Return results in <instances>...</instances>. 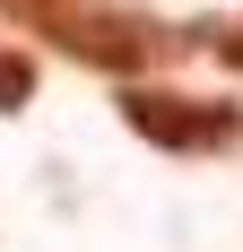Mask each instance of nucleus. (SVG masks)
Segmentation results:
<instances>
[{
	"label": "nucleus",
	"instance_id": "obj_1",
	"mask_svg": "<svg viewBox=\"0 0 243 252\" xmlns=\"http://www.w3.org/2000/svg\"><path fill=\"white\" fill-rule=\"evenodd\" d=\"M18 26L44 35L61 61L104 70V78H148V70L174 52V35H165L156 18L113 9V0H18Z\"/></svg>",
	"mask_w": 243,
	"mask_h": 252
},
{
	"label": "nucleus",
	"instance_id": "obj_2",
	"mask_svg": "<svg viewBox=\"0 0 243 252\" xmlns=\"http://www.w3.org/2000/svg\"><path fill=\"white\" fill-rule=\"evenodd\" d=\"M122 122L139 130L148 148H165V157H226V148H243V104L148 87V78H122Z\"/></svg>",
	"mask_w": 243,
	"mask_h": 252
},
{
	"label": "nucleus",
	"instance_id": "obj_3",
	"mask_svg": "<svg viewBox=\"0 0 243 252\" xmlns=\"http://www.w3.org/2000/svg\"><path fill=\"white\" fill-rule=\"evenodd\" d=\"M35 52L26 44H9V35H0V113H26V104H35Z\"/></svg>",
	"mask_w": 243,
	"mask_h": 252
},
{
	"label": "nucleus",
	"instance_id": "obj_4",
	"mask_svg": "<svg viewBox=\"0 0 243 252\" xmlns=\"http://www.w3.org/2000/svg\"><path fill=\"white\" fill-rule=\"evenodd\" d=\"M200 44H209V52H217V61H226V70H243V26H200Z\"/></svg>",
	"mask_w": 243,
	"mask_h": 252
},
{
	"label": "nucleus",
	"instance_id": "obj_5",
	"mask_svg": "<svg viewBox=\"0 0 243 252\" xmlns=\"http://www.w3.org/2000/svg\"><path fill=\"white\" fill-rule=\"evenodd\" d=\"M0 9H18V0H0Z\"/></svg>",
	"mask_w": 243,
	"mask_h": 252
}]
</instances>
